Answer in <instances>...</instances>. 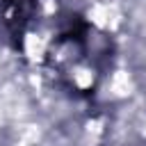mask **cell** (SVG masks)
Instances as JSON below:
<instances>
[{
  "label": "cell",
  "mask_w": 146,
  "mask_h": 146,
  "mask_svg": "<svg viewBox=\"0 0 146 146\" xmlns=\"http://www.w3.org/2000/svg\"><path fill=\"white\" fill-rule=\"evenodd\" d=\"M59 18V0H0V27L7 41L34 62Z\"/></svg>",
  "instance_id": "2"
},
{
  "label": "cell",
  "mask_w": 146,
  "mask_h": 146,
  "mask_svg": "<svg viewBox=\"0 0 146 146\" xmlns=\"http://www.w3.org/2000/svg\"><path fill=\"white\" fill-rule=\"evenodd\" d=\"M114 59L116 43L112 34L84 16L68 14L57 21L36 64L57 89L73 98H89L112 73Z\"/></svg>",
  "instance_id": "1"
}]
</instances>
